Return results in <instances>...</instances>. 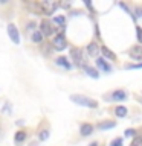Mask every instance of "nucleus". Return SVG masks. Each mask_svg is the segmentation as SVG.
Segmentation results:
<instances>
[{"label": "nucleus", "mask_w": 142, "mask_h": 146, "mask_svg": "<svg viewBox=\"0 0 142 146\" xmlns=\"http://www.w3.org/2000/svg\"><path fill=\"white\" fill-rule=\"evenodd\" d=\"M70 100L72 102H75L78 105H81V107H87V108H98V102L90 98H87V96H82V94H73L70 96Z\"/></svg>", "instance_id": "f257e3e1"}, {"label": "nucleus", "mask_w": 142, "mask_h": 146, "mask_svg": "<svg viewBox=\"0 0 142 146\" xmlns=\"http://www.w3.org/2000/svg\"><path fill=\"white\" fill-rule=\"evenodd\" d=\"M52 44H54V47H55V50H64L67 47V41H66V36L64 35H57L54 38V41H52Z\"/></svg>", "instance_id": "f03ea898"}, {"label": "nucleus", "mask_w": 142, "mask_h": 146, "mask_svg": "<svg viewBox=\"0 0 142 146\" xmlns=\"http://www.w3.org/2000/svg\"><path fill=\"white\" fill-rule=\"evenodd\" d=\"M8 35H9V38H11L12 43H15L18 44L20 43V34H18V29H17V26L15 25H8Z\"/></svg>", "instance_id": "7ed1b4c3"}, {"label": "nucleus", "mask_w": 142, "mask_h": 146, "mask_svg": "<svg viewBox=\"0 0 142 146\" xmlns=\"http://www.w3.org/2000/svg\"><path fill=\"white\" fill-rule=\"evenodd\" d=\"M40 32H41V35H44V36H50V35H54L55 29L48 20H44V21H41V25H40Z\"/></svg>", "instance_id": "20e7f679"}, {"label": "nucleus", "mask_w": 142, "mask_h": 146, "mask_svg": "<svg viewBox=\"0 0 142 146\" xmlns=\"http://www.w3.org/2000/svg\"><path fill=\"white\" fill-rule=\"evenodd\" d=\"M40 6H41V9H43V14H48V15H49V14H52L55 9H57L58 5L55 3V2H50V0H49V2L46 0V2H41L40 3Z\"/></svg>", "instance_id": "39448f33"}, {"label": "nucleus", "mask_w": 142, "mask_h": 146, "mask_svg": "<svg viewBox=\"0 0 142 146\" xmlns=\"http://www.w3.org/2000/svg\"><path fill=\"white\" fill-rule=\"evenodd\" d=\"M70 56H72L75 66H81L82 64V52H81V49H72L70 50Z\"/></svg>", "instance_id": "423d86ee"}, {"label": "nucleus", "mask_w": 142, "mask_h": 146, "mask_svg": "<svg viewBox=\"0 0 142 146\" xmlns=\"http://www.w3.org/2000/svg\"><path fill=\"white\" fill-rule=\"evenodd\" d=\"M128 55H130V58L135 59V61H141L142 59V46H135V47H131Z\"/></svg>", "instance_id": "0eeeda50"}, {"label": "nucleus", "mask_w": 142, "mask_h": 146, "mask_svg": "<svg viewBox=\"0 0 142 146\" xmlns=\"http://www.w3.org/2000/svg\"><path fill=\"white\" fill-rule=\"evenodd\" d=\"M96 66H98L102 72H105V73H110V72H112V67H110V64L105 61L104 58H98V59H96Z\"/></svg>", "instance_id": "6e6552de"}, {"label": "nucleus", "mask_w": 142, "mask_h": 146, "mask_svg": "<svg viewBox=\"0 0 142 146\" xmlns=\"http://www.w3.org/2000/svg\"><path fill=\"white\" fill-rule=\"evenodd\" d=\"M110 99L112 100H125L127 99V93L124 90H115L112 94H110Z\"/></svg>", "instance_id": "1a4fd4ad"}, {"label": "nucleus", "mask_w": 142, "mask_h": 146, "mask_svg": "<svg viewBox=\"0 0 142 146\" xmlns=\"http://www.w3.org/2000/svg\"><path fill=\"white\" fill-rule=\"evenodd\" d=\"M98 52H99V46L96 43H89L87 44V53L90 56H98Z\"/></svg>", "instance_id": "9d476101"}, {"label": "nucleus", "mask_w": 142, "mask_h": 146, "mask_svg": "<svg viewBox=\"0 0 142 146\" xmlns=\"http://www.w3.org/2000/svg\"><path fill=\"white\" fill-rule=\"evenodd\" d=\"M99 50L102 52V55L105 58H109V59H112V61H116V55H115L112 50H110L109 47H105V46H102V47H99Z\"/></svg>", "instance_id": "9b49d317"}, {"label": "nucleus", "mask_w": 142, "mask_h": 146, "mask_svg": "<svg viewBox=\"0 0 142 146\" xmlns=\"http://www.w3.org/2000/svg\"><path fill=\"white\" fill-rule=\"evenodd\" d=\"M80 132H81V135H90L92 132H93V126L90 125V123H84V125H81L80 128Z\"/></svg>", "instance_id": "f8f14e48"}, {"label": "nucleus", "mask_w": 142, "mask_h": 146, "mask_svg": "<svg viewBox=\"0 0 142 146\" xmlns=\"http://www.w3.org/2000/svg\"><path fill=\"white\" fill-rule=\"evenodd\" d=\"M55 62H57V66H61V67H64V68H67V70L72 67V64L69 62V59H67V58H64V56L57 58V59H55Z\"/></svg>", "instance_id": "ddd939ff"}, {"label": "nucleus", "mask_w": 142, "mask_h": 146, "mask_svg": "<svg viewBox=\"0 0 142 146\" xmlns=\"http://www.w3.org/2000/svg\"><path fill=\"white\" fill-rule=\"evenodd\" d=\"M14 140H15L17 145H21L23 141L26 140V131H17V132H15V137H14Z\"/></svg>", "instance_id": "4468645a"}, {"label": "nucleus", "mask_w": 142, "mask_h": 146, "mask_svg": "<svg viewBox=\"0 0 142 146\" xmlns=\"http://www.w3.org/2000/svg\"><path fill=\"white\" fill-rule=\"evenodd\" d=\"M116 126V122H113V120H105L102 123H99L98 125V129H110V128H115Z\"/></svg>", "instance_id": "2eb2a0df"}, {"label": "nucleus", "mask_w": 142, "mask_h": 146, "mask_svg": "<svg viewBox=\"0 0 142 146\" xmlns=\"http://www.w3.org/2000/svg\"><path fill=\"white\" fill-rule=\"evenodd\" d=\"M127 107H116L115 108V114H116L118 117H125L127 116Z\"/></svg>", "instance_id": "dca6fc26"}, {"label": "nucleus", "mask_w": 142, "mask_h": 146, "mask_svg": "<svg viewBox=\"0 0 142 146\" xmlns=\"http://www.w3.org/2000/svg\"><path fill=\"white\" fill-rule=\"evenodd\" d=\"M84 72H86V73H87V75H89L90 78H95V79H96V78H99V73L96 72L95 68L89 67V66H86V67H84Z\"/></svg>", "instance_id": "f3484780"}, {"label": "nucleus", "mask_w": 142, "mask_h": 146, "mask_svg": "<svg viewBox=\"0 0 142 146\" xmlns=\"http://www.w3.org/2000/svg\"><path fill=\"white\" fill-rule=\"evenodd\" d=\"M41 40H43L41 32L40 31H35L34 34H32V41H34V43H41Z\"/></svg>", "instance_id": "a211bd4d"}, {"label": "nucleus", "mask_w": 142, "mask_h": 146, "mask_svg": "<svg viewBox=\"0 0 142 146\" xmlns=\"http://www.w3.org/2000/svg\"><path fill=\"white\" fill-rule=\"evenodd\" d=\"M124 145V140L121 139V137H118V139H115L112 143H110V146H122Z\"/></svg>", "instance_id": "6ab92c4d"}, {"label": "nucleus", "mask_w": 142, "mask_h": 146, "mask_svg": "<svg viewBox=\"0 0 142 146\" xmlns=\"http://www.w3.org/2000/svg\"><path fill=\"white\" fill-rule=\"evenodd\" d=\"M130 146H142V137H135Z\"/></svg>", "instance_id": "aec40b11"}, {"label": "nucleus", "mask_w": 142, "mask_h": 146, "mask_svg": "<svg viewBox=\"0 0 142 146\" xmlns=\"http://www.w3.org/2000/svg\"><path fill=\"white\" fill-rule=\"evenodd\" d=\"M38 139L40 140H48L49 139V131H41L38 134Z\"/></svg>", "instance_id": "412c9836"}, {"label": "nucleus", "mask_w": 142, "mask_h": 146, "mask_svg": "<svg viewBox=\"0 0 142 146\" xmlns=\"http://www.w3.org/2000/svg\"><path fill=\"white\" fill-rule=\"evenodd\" d=\"M136 34H137V41H139V43L142 44V29H141L139 26L136 27Z\"/></svg>", "instance_id": "4be33fe9"}, {"label": "nucleus", "mask_w": 142, "mask_h": 146, "mask_svg": "<svg viewBox=\"0 0 142 146\" xmlns=\"http://www.w3.org/2000/svg\"><path fill=\"white\" fill-rule=\"evenodd\" d=\"M54 21H55V23H60V25H63V23H64V17H63V15H58V17L54 18Z\"/></svg>", "instance_id": "5701e85b"}, {"label": "nucleus", "mask_w": 142, "mask_h": 146, "mask_svg": "<svg viewBox=\"0 0 142 146\" xmlns=\"http://www.w3.org/2000/svg\"><path fill=\"white\" fill-rule=\"evenodd\" d=\"M128 70H131V68H142V64H131V66H127Z\"/></svg>", "instance_id": "b1692460"}, {"label": "nucleus", "mask_w": 142, "mask_h": 146, "mask_svg": "<svg viewBox=\"0 0 142 146\" xmlns=\"http://www.w3.org/2000/svg\"><path fill=\"white\" fill-rule=\"evenodd\" d=\"M135 134H136L135 129H127V131H125V135H127V137H133Z\"/></svg>", "instance_id": "393cba45"}, {"label": "nucleus", "mask_w": 142, "mask_h": 146, "mask_svg": "<svg viewBox=\"0 0 142 146\" xmlns=\"http://www.w3.org/2000/svg\"><path fill=\"white\" fill-rule=\"evenodd\" d=\"M90 146H98V143H96V141H93V143H90Z\"/></svg>", "instance_id": "a878e982"}]
</instances>
